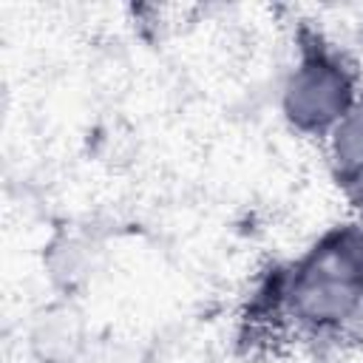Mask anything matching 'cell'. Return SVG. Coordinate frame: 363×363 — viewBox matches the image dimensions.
I'll list each match as a JSON object with an SVG mask.
<instances>
[{
    "label": "cell",
    "instance_id": "1",
    "mask_svg": "<svg viewBox=\"0 0 363 363\" xmlns=\"http://www.w3.org/2000/svg\"><path fill=\"white\" fill-rule=\"evenodd\" d=\"M286 315L309 332H335L363 309V227L326 230L284 281Z\"/></svg>",
    "mask_w": 363,
    "mask_h": 363
},
{
    "label": "cell",
    "instance_id": "2",
    "mask_svg": "<svg viewBox=\"0 0 363 363\" xmlns=\"http://www.w3.org/2000/svg\"><path fill=\"white\" fill-rule=\"evenodd\" d=\"M357 82L352 68L326 45H303L281 88L284 119L309 136H326L354 105Z\"/></svg>",
    "mask_w": 363,
    "mask_h": 363
},
{
    "label": "cell",
    "instance_id": "3",
    "mask_svg": "<svg viewBox=\"0 0 363 363\" xmlns=\"http://www.w3.org/2000/svg\"><path fill=\"white\" fill-rule=\"evenodd\" d=\"M85 343V329L79 315L65 306H48L31 329V352L40 363H74L77 354L82 352Z\"/></svg>",
    "mask_w": 363,
    "mask_h": 363
},
{
    "label": "cell",
    "instance_id": "4",
    "mask_svg": "<svg viewBox=\"0 0 363 363\" xmlns=\"http://www.w3.org/2000/svg\"><path fill=\"white\" fill-rule=\"evenodd\" d=\"M329 142V162L335 176H343L363 164V96L337 119V125L326 133Z\"/></svg>",
    "mask_w": 363,
    "mask_h": 363
},
{
    "label": "cell",
    "instance_id": "5",
    "mask_svg": "<svg viewBox=\"0 0 363 363\" xmlns=\"http://www.w3.org/2000/svg\"><path fill=\"white\" fill-rule=\"evenodd\" d=\"M337 184H340L346 201L357 213H363V164L354 167V170H349V173H343V176H337Z\"/></svg>",
    "mask_w": 363,
    "mask_h": 363
}]
</instances>
